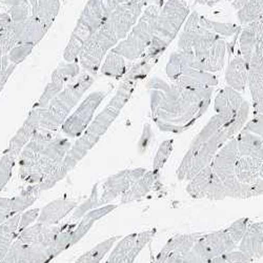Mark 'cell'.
I'll list each match as a JSON object with an SVG mask.
<instances>
[{
    "label": "cell",
    "instance_id": "cell-1",
    "mask_svg": "<svg viewBox=\"0 0 263 263\" xmlns=\"http://www.w3.org/2000/svg\"><path fill=\"white\" fill-rule=\"evenodd\" d=\"M152 116L162 132L179 134L189 129L211 104L214 87L187 89L158 77L147 82Z\"/></svg>",
    "mask_w": 263,
    "mask_h": 263
},
{
    "label": "cell",
    "instance_id": "cell-2",
    "mask_svg": "<svg viewBox=\"0 0 263 263\" xmlns=\"http://www.w3.org/2000/svg\"><path fill=\"white\" fill-rule=\"evenodd\" d=\"M136 79L129 78L119 86L118 91L108 104L102 109L96 118L87 126V128L78 137L74 145H71L62 162L53 171L49 176L40 183L41 191H47L54 187L58 182L63 180L67 175L80 162V160L92 149L99 139L105 134L114 120L120 114L121 109L128 101L134 91Z\"/></svg>",
    "mask_w": 263,
    "mask_h": 263
},
{
    "label": "cell",
    "instance_id": "cell-3",
    "mask_svg": "<svg viewBox=\"0 0 263 263\" xmlns=\"http://www.w3.org/2000/svg\"><path fill=\"white\" fill-rule=\"evenodd\" d=\"M149 2L152 0H128L109 13L79 54L82 68L91 73L96 72L107 52L113 50L133 29Z\"/></svg>",
    "mask_w": 263,
    "mask_h": 263
},
{
    "label": "cell",
    "instance_id": "cell-4",
    "mask_svg": "<svg viewBox=\"0 0 263 263\" xmlns=\"http://www.w3.org/2000/svg\"><path fill=\"white\" fill-rule=\"evenodd\" d=\"M71 147L69 140L53 132L37 129L19 155V175L30 184H39L56 170Z\"/></svg>",
    "mask_w": 263,
    "mask_h": 263
},
{
    "label": "cell",
    "instance_id": "cell-5",
    "mask_svg": "<svg viewBox=\"0 0 263 263\" xmlns=\"http://www.w3.org/2000/svg\"><path fill=\"white\" fill-rule=\"evenodd\" d=\"M200 15L194 11L179 35L178 50L193 55L206 72L216 74L224 67L227 41L200 25Z\"/></svg>",
    "mask_w": 263,
    "mask_h": 263
},
{
    "label": "cell",
    "instance_id": "cell-6",
    "mask_svg": "<svg viewBox=\"0 0 263 263\" xmlns=\"http://www.w3.org/2000/svg\"><path fill=\"white\" fill-rule=\"evenodd\" d=\"M249 114L250 104L245 100L234 120L227 124L220 132L203 143L192 142L177 170V178L179 180L190 181L201 170L209 166L218 151L228 141L235 138L245 127Z\"/></svg>",
    "mask_w": 263,
    "mask_h": 263
},
{
    "label": "cell",
    "instance_id": "cell-7",
    "mask_svg": "<svg viewBox=\"0 0 263 263\" xmlns=\"http://www.w3.org/2000/svg\"><path fill=\"white\" fill-rule=\"evenodd\" d=\"M189 16L190 9L185 0H167L159 12L154 38L145 53V62L158 57L165 51L179 34Z\"/></svg>",
    "mask_w": 263,
    "mask_h": 263
},
{
    "label": "cell",
    "instance_id": "cell-8",
    "mask_svg": "<svg viewBox=\"0 0 263 263\" xmlns=\"http://www.w3.org/2000/svg\"><path fill=\"white\" fill-rule=\"evenodd\" d=\"M161 8V0L148 6L127 36L112 51L129 60H134L142 56L144 52L147 51L153 38H154L157 19Z\"/></svg>",
    "mask_w": 263,
    "mask_h": 263
},
{
    "label": "cell",
    "instance_id": "cell-9",
    "mask_svg": "<svg viewBox=\"0 0 263 263\" xmlns=\"http://www.w3.org/2000/svg\"><path fill=\"white\" fill-rule=\"evenodd\" d=\"M93 82V78L86 76L67 87L63 92L59 93L47 107L41 108L40 125L38 129L55 132L69 117L73 107L80 100L85 91L89 89Z\"/></svg>",
    "mask_w": 263,
    "mask_h": 263
},
{
    "label": "cell",
    "instance_id": "cell-10",
    "mask_svg": "<svg viewBox=\"0 0 263 263\" xmlns=\"http://www.w3.org/2000/svg\"><path fill=\"white\" fill-rule=\"evenodd\" d=\"M108 15L105 7V0H90L86 5L69 45L64 52V59L72 61L79 56L86 43L95 35Z\"/></svg>",
    "mask_w": 263,
    "mask_h": 263
},
{
    "label": "cell",
    "instance_id": "cell-11",
    "mask_svg": "<svg viewBox=\"0 0 263 263\" xmlns=\"http://www.w3.org/2000/svg\"><path fill=\"white\" fill-rule=\"evenodd\" d=\"M65 223L49 226L37 222L17 236V240L27 247L33 263H50V249Z\"/></svg>",
    "mask_w": 263,
    "mask_h": 263
},
{
    "label": "cell",
    "instance_id": "cell-12",
    "mask_svg": "<svg viewBox=\"0 0 263 263\" xmlns=\"http://www.w3.org/2000/svg\"><path fill=\"white\" fill-rule=\"evenodd\" d=\"M165 72L171 82L187 89H209L218 84L215 74L190 67L178 50L170 56Z\"/></svg>",
    "mask_w": 263,
    "mask_h": 263
},
{
    "label": "cell",
    "instance_id": "cell-13",
    "mask_svg": "<svg viewBox=\"0 0 263 263\" xmlns=\"http://www.w3.org/2000/svg\"><path fill=\"white\" fill-rule=\"evenodd\" d=\"M107 92L97 91L87 96L61 126L65 136L78 138L93 121L96 109L105 98Z\"/></svg>",
    "mask_w": 263,
    "mask_h": 263
},
{
    "label": "cell",
    "instance_id": "cell-14",
    "mask_svg": "<svg viewBox=\"0 0 263 263\" xmlns=\"http://www.w3.org/2000/svg\"><path fill=\"white\" fill-rule=\"evenodd\" d=\"M237 246L238 245L226 229L206 235L203 234L193 246L192 251L204 259L212 260L216 257L222 256L228 252L236 250Z\"/></svg>",
    "mask_w": 263,
    "mask_h": 263
},
{
    "label": "cell",
    "instance_id": "cell-15",
    "mask_svg": "<svg viewBox=\"0 0 263 263\" xmlns=\"http://www.w3.org/2000/svg\"><path fill=\"white\" fill-rule=\"evenodd\" d=\"M145 173V168L139 167L135 170H124L108 177L102 184V193L100 194V206L109 204L117 197L122 196Z\"/></svg>",
    "mask_w": 263,
    "mask_h": 263
},
{
    "label": "cell",
    "instance_id": "cell-16",
    "mask_svg": "<svg viewBox=\"0 0 263 263\" xmlns=\"http://www.w3.org/2000/svg\"><path fill=\"white\" fill-rule=\"evenodd\" d=\"M156 230L152 229L142 233L130 234L123 237L117 246H114L111 254L104 263H126L132 256H137L144 247L154 238Z\"/></svg>",
    "mask_w": 263,
    "mask_h": 263
},
{
    "label": "cell",
    "instance_id": "cell-17",
    "mask_svg": "<svg viewBox=\"0 0 263 263\" xmlns=\"http://www.w3.org/2000/svg\"><path fill=\"white\" fill-rule=\"evenodd\" d=\"M248 86L253 100L254 115H263V45H256L249 63Z\"/></svg>",
    "mask_w": 263,
    "mask_h": 263
},
{
    "label": "cell",
    "instance_id": "cell-18",
    "mask_svg": "<svg viewBox=\"0 0 263 263\" xmlns=\"http://www.w3.org/2000/svg\"><path fill=\"white\" fill-rule=\"evenodd\" d=\"M77 206L76 201L62 196L60 198L51 201L40 210L37 222L49 226H57L62 219L67 217Z\"/></svg>",
    "mask_w": 263,
    "mask_h": 263
},
{
    "label": "cell",
    "instance_id": "cell-19",
    "mask_svg": "<svg viewBox=\"0 0 263 263\" xmlns=\"http://www.w3.org/2000/svg\"><path fill=\"white\" fill-rule=\"evenodd\" d=\"M249 80V64L241 57L240 54L235 56L229 63L226 71V81L231 89L245 93L248 87Z\"/></svg>",
    "mask_w": 263,
    "mask_h": 263
},
{
    "label": "cell",
    "instance_id": "cell-20",
    "mask_svg": "<svg viewBox=\"0 0 263 263\" xmlns=\"http://www.w3.org/2000/svg\"><path fill=\"white\" fill-rule=\"evenodd\" d=\"M245 102V98L239 92L231 89L230 86L223 87L219 91L214 100V108L217 114H222L234 118L239 108Z\"/></svg>",
    "mask_w": 263,
    "mask_h": 263
},
{
    "label": "cell",
    "instance_id": "cell-21",
    "mask_svg": "<svg viewBox=\"0 0 263 263\" xmlns=\"http://www.w3.org/2000/svg\"><path fill=\"white\" fill-rule=\"evenodd\" d=\"M263 222L250 224L245 236L239 242L238 250L248 254L254 261L263 257Z\"/></svg>",
    "mask_w": 263,
    "mask_h": 263
},
{
    "label": "cell",
    "instance_id": "cell-22",
    "mask_svg": "<svg viewBox=\"0 0 263 263\" xmlns=\"http://www.w3.org/2000/svg\"><path fill=\"white\" fill-rule=\"evenodd\" d=\"M117 206H118L117 204H106V205L99 206V208L89 212L87 214H85L80 219L79 222L76 224V227L73 231L72 240H71V247L78 243L79 241L87 234V232L91 230V228L95 224V222L97 220L103 218L107 214L112 213L114 210L117 209Z\"/></svg>",
    "mask_w": 263,
    "mask_h": 263
},
{
    "label": "cell",
    "instance_id": "cell-23",
    "mask_svg": "<svg viewBox=\"0 0 263 263\" xmlns=\"http://www.w3.org/2000/svg\"><path fill=\"white\" fill-rule=\"evenodd\" d=\"M239 156H248L263 160V138L242 128L236 136Z\"/></svg>",
    "mask_w": 263,
    "mask_h": 263
},
{
    "label": "cell",
    "instance_id": "cell-24",
    "mask_svg": "<svg viewBox=\"0 0 263 263\" xmlns=\"http://www.w3.org/2000/svg\"><path fill=\"white\" fill-rule=\"evenodd\" d=\"M159 176L160 173L154 172L153 170L146 172L138 181H136L127 192L121 196V203L124 204L133 202L146 196L153 190V187L155 186Z\"/></svg>",
    "mask_w": 263,
    "mask_h": 263
},
{
    "label": "cell",
    "instance_id": "cell-25",
    "mask_svg": "<svg viewBox=\"0 0 263 263\" xmlns=\"http://www.w3.org/2000/svg\"><path fill=\"white\" fill-rule=\"evenodd\" d=\"M263 160L248 157L239 156L235 166V173L237 179L245 184H253L260 177V167Z\"/></svg>",
    "mask_w": 263,
    "mask_h": 263
},
{
    "label": "cell",
    "instance_id": "cell-26",
    "mask_svg": "<svg viewBox=\"0 0 263 263\" xmlns=\"http://www.w3.org/2000/svg\"><path fill=\"white\" fill-rule=\"evenodd\" d=\"M21 214H17L0 224V263L6 258L11 246L18 236V227Z\"/></svg>",
    "mask_w": 263,
    "mask_h": 263
},
{
    "label": "cell",
    "instance_id": "cell-27",
    "mask_svg": "<svg viewBox=\"0 0 263 263\" xmlns=\"http://www.w3.org/2000/svg\"><path fill=\"white\" fill-rule=\"evenodd\" d=\"M119 238V236L107 238L106 240L95 246L90 251H87L86 253L81 255L75 263H101L105 255L114 248Z\"/></svg>",
    "mask_w": 263,
    "mask_h": 263
},
{
    "label": "cell",
    "instance_id": "cell-28",
    "mask_svg": "<svg viewBox=\"0 0 263 263\" xmlns=\"http://www.w3.org/2000/svg\"><path fill=\"white\" fill-rule=\"evenodd\" d=\"M213 170L211 167V164L203 170H201L198 174L196 175L195 177H193L187 186H186V192L187 194L194 199H203V194L204 191L212 178L213 175Z\"/></svg>",
    "mask_w": 263,
    "mask_h": 263
},
{
    "label": "cell",
    "instance_id": "cell-29",
    "mask_svg": "<svg viewBox=\"0 0 263 263\" xmlns=\"http://www.w3.org/2000/svg\"><path fill=\"white\" fill-rule=\"evenodd\" d=\"M39 184H31L27 189H25L18 196H15L12 198L13 200V211L14 214H21L27 211L38 198L40 194Z\"/></svg>",
    "mask_w": 263,
    "mask_h": 263
},
{
    "label": "cell",
    "instance_id": "cell-30",
    "mask_svg": "<svg viewBox=\"0 0 263 263\" xmlns=\"http://www.w3.org/2000/svg\"><path fill=\"white\" fill-rule=\"evenodd\" d=\"M263 14V0H247L242 8L237 11V17L241 27L256 21Z\"/></svg>",
    "mask_w": 263,
    "mask_h": 263
},
{
    "label": "cell",
    "instance_id": "cell-31",
    "mask_svg": "<svg viewBox=\"0 0 263 263\" xmlns=\"http://www.w3.org/2000/svg\"><path fill=\"white\" fill-rule=\"evenodd\" d=\"M125 70L124 58L112 50L109 51L101 67V73L108 77L117 78L123 76Z\"/></svg>",
    "mask_w": 263,
    "mask_h": 263
},
{
    "label": "cell",
    "instance_id": "cell-32",
    "mask_svg": "<svg viewBox=\"0 0 263 263\" xmlns=\"http://www.w3.org/2000/svg\"><path fill=\"white\" fill-rule=\"evenodd\" d=\"M200 25L203 26L204 28L209 29L210 31L214 32L216 35L220 36V37H235L238 36L241 32V27L240 25H234V24H221V23H217V21L208 19L205 17L200 16Z\"/></svg>",
    "mask_w": 263,
    "mask_h": 263
},
{
    "label": "cell",
    "instance_id": "cell-33",
    "mask_svg": "<svg viewBox=\"0 0 263 263\" xmlns=\"http://www.w3.org/2000/svg\"><path fill=\"white\" fill-rule=\"evenodd\" d=\"M99 184L96 183L93 186L92 193L90 195L89 198H87L82 204L78 205L72 216V220H80V219L89 212L97 209L100 206V194H99Z\"/></svg>",
    "mask_w": 263,
    "mask_h": 263
},
{
    "label": "cell",
    "instance_id": "cell-34",
    "mask_svg": "<svg viewBox=\"0 0 263 263\" xmlns=\"http://www.w3.org/2000/svg\"><path fill=\"white\" fill-rule=\"evenodd\" d=\"M228 198V191L221 179L215 173H213L212 178L204 191L203 199L209 200H222Z\"/></svg>",
    "mask_w": 263,
    "mask_h": 263
},
{
    "label": "cell",
    "instance_id": "cell-35",
    "mask_svg": "<svg viewBox=\"0 0 263 263\" xmlns=\"http://www.w3.org/2000/svg\"><path fill=\"white\" fill-rule=\"evenodd\" d=\"M2 263H33L30 253L23 243L15 239L9 253Z\"/></svg>",
    "mask_w": 263,
    "mask_h": 263
},
{
    "label": "cell",
    "instance_id": "cell-36",
    "mask_svg": "<svg viewBox=\"0 0 263 263\" xmlns=\"http://www.w3.org/2000/svg\"><path fill=\"white\" fill-rule=\"evenodd\" d=\"M16 159L17 158L15 156L9 154L7 152L0 159V192L7 186L11 180Z\"/></svg>",
    "mask_w": 263,
    "mask_h": 263
},
{
    "label": "cell",
    "instance_id": "cell-37",
    "mask_svg": "<svg viewBox=\"0 0 263 263\" xmlns=\"http://www.w3.org/2000/svg\"><path fill=\"white\" fill-rule=\"evenodd\" d=\"M173 144H174L173 139L165 140L160 144V146L156 153V155H155L154 161H153V171L160 173L161 168L164 166L165 162L167 161L168 157L172 154Z\"/></svg>",
    "mask_w": 263,
    "mask_h": 263
},
{
    "label": "cell",
    "instance_id": "cell-38",
    "mask_svg": "<svg viewBox=\"0 0 263 263\" xmlns=\"http://www.w3.org/2000/svg\"><path fill=\"white\" fill-rule=\"evenodd\" d=\"M250 224H251V221L249 218H241V219H238V220H236L227 229L231 237L235 240V242L237 245H239L241 239H242V237L245 236Z\"/></svg>",
    "mask_w": 263,
    "mask_h": 263
},
{
    "label": "cell",
    "instance_id": "cell-39",
    "mask_svg": "<svg viewBox=\"0 0 263 263\" xmlns=\"http://www.w3.org/2000/svg\"><path fill=\"white\" fill-rule=\"evenodd\" d=\"M40 214V209H32L27 211L26 213H23L20 216V220H19V227H18V235L29 227L33 226L34 222L37 221V219Z\"/></svg>",
    "mask_w": 263,
    "mask_h": 263
},
{
    "label": "cell",
    "instance_id": "cell-40",
    "mask_svg": "<svg viewBox=\"0 0 263 263\" xmlns=\"http://www.w3.org/2000/svg\"><path fill=\"white\" fill-rule=\"evenodd\" d=\"M222 258L228 263H252L254 260L245 252L240 250H233L222 255Z\"/></svg>",
    "mask_w": 263,
    "mask_h": 263
},
{
    "label": "cell",
    "instance_id": "cell-41",
    "mask_svg": "<svg viewBox=\"0 0 263 263\" xmlns=\"http://www.w3.org/2000/svg\"><path fill=\"white\" fill-rule=\"evenodd\" d=\"M15 216L13 211V200L12 198H4L0 197V224H3L10 218Z\"/></svg>",
    "mask_w": 263,
    "mask_h": 263
},
{
    "label": "cell",
    "instance_id": "cell-42",
    "mask_svg": "<svg viewBox=\"0 0 263 263\" xmlns=\"http://www.w3.org/2000/svg\"><path fill=\"white\" fill-rule=\"evenodd\" d=\"M245 128L263 138V115H254V118L245 125Z\"/></svg>",
    "mask_w": 263,
    "mask_h": 263
},
{
    "label": "cell",
    "instance_id": "cell-43",
    "mask_svg": "<svg viewBox=\"0 0 263 263\" xmlns=\"http://www.w3.org/2000/svg\"><path fill=\"white\" fill-rule=\"evenodd\" d=\"M127 2L128 0H105V7L109 14L115 8H117L118 6H120L122 4H125Z\"/></svg>",
    "mask_w": 263,
    "mask_h": 263
},
{
    "label": "cell",
    "instance_id": "cell-44",
    "mask_svg": "<svg viewBox=\"0 0 263 263\" xmlns=\"http://www.w3.org/2000/svg\"><path fill=\"white\" fill-rule=\"evenodd\" d=\"M195 3L199 4V5H203V6H208V7H213L215 5H217L220 0H194Z\"/></svg>",
    "mask_w": 263,
    "mask_h": 263
},
{
    "label": "cell",
    "instance_id": "cell-45",
    "mask_svg": "<svg viewBox=\"0 0 263 263\" xmlns=\"http://www.w3.org/2000/svg\"><path fill=\"white\" fill-rule=\"evenodd\" d=\"M210 263H228V262L222 258V256H219V257L212 259Z\"/></svg>",
    "mask_w": 263,
    "mask_h": 263
},
{
    "label": "cell",
    "instance_id": "cell-46",
    "mask_svg": "<svg viewBox=\"0 0 263 263\" xmlns=\"http://www.w3.org/2000/svg\"><path fill=\"white\" fill-rule=\"evenodd\" d=\"M262 234H263V230H262Z\"/></svg>",
    "mask_w": 263,
    "mask_h": 263
}]
</instances>
